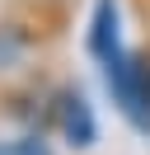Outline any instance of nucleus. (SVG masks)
I'll return each instance as SVG.
<instances>
[{
  "instance_id": "obj_1",
  "label": "nucleus",
  "mask_w": 150,
  "mask_h": 155,
  "mask_svg": "<svg viewBox=\"0 0 150 155\" xmlns=\"http://www.w3.org/2000/svg\"><path fill=\"white\" fill-rule=\"evenodd\" d=\"M103 80H108V94L117 104V113L136 132H150V61H145V47H122L103 66Z\"/></svg>"
},
{
  "instance_id": "obj_2",
  "label": "nucleus",
  "mask_w": 150,
  "mask_h": 155,
  "mask_svg": "<svg viewBox=\"0 0 150 155\" xmlns=\"http://www.w3.org/2000/svg\"><path fill=\"white\" fill-rule=\"evenodd\" d=\"M47 136L66 141L70 150H94L99 117H94V104L84 99L80 85H52V99H47Z\"/></svg>"
},
{
  "instance_id": "obj_3",
  "label": "nucleus",
  "mask_w": 150,
  "mask_h": 155,
  "mask_svg": "<svg viewBox=\"0 0 150 155\" xmlns=\"http://www.w3.org/2000/svg\"><path fill=\"white\" fill-rule=\"evenodd\" d=\"M84 52H89L99 66H108L122 52V5L117 0H94L89 28H84Z\"/></svg>"
},
{
  "instance_id": "obj_4",
  "label": "nucleus",
  "mask_w": 150,
  "mask_h": 155,
  "mask_svg": "<svg viewBox=\"0 0 150 155\" xmlns=\"http://www.w3.org/2000/svg\"><path fill=\"white\" fill-rule=\"evenodd\" d=\"M0 155H56V150L42 132H19V136H0Z\"/></svg>"
},
{
  "instance_id": "obj_5",
  "label": "nucleus",
  "mask_w": 150,
  "mask_h": 155,
  "mask_svg": "<svg viewBox=\"0 0 150 155\" xmlns=\"http://www.w3.org/2000/svg\"><path fill=\"white\" fill-rule=\"evenodd\" d=\"M145 61H150V47H145Z\"/></svg>"
}]
</instances>
